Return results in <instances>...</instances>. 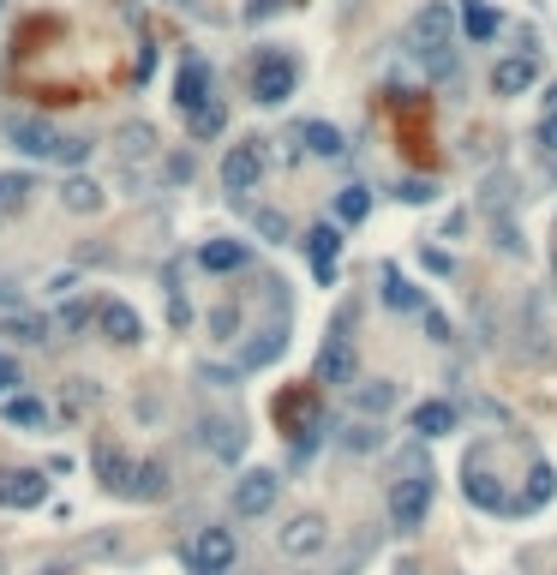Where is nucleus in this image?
<instances>
[{"mask_svg":"<svg viewBox=\"0 0 557 575\" xmlns=\"http://www.w3.org/2000/svg\"><path fill=\"white\" fill-rule=\"evenodd\" d=\"M252 222H258V234H264V240H276V246L288 240V216H282V210H270V204H264V210H252Z\"/></svg>","mask_w":557,"mask_h":575,"instance_id":"nucleus-36","label":"nucleus"},{"mask_svg":"<svg viewBox=\"0 0 557 575\" xmlns=\"http://www.w3.org/2000/svg\"><path fill=\"white\" fill-rule=\"evenodd\" d=\"M264 181V145L258 138H240V145H228L222 157V186L228 192H258Z\"/></svg>","mask_w":557,"mask_h":575,"instance_id":"nucleus-9","label":"nucleus"},{"mask_svg":"<svg viewBox=\"0 0 557 575\" xmlns=\"http://www.w3.org/2000/svg\"><path fill=\"white\" fill-rule=\"evenodd\" d=\"M96 324H103V336L114 342V348H138V342H144V324H138V312L126 300H103Z\"/></svg>","mask_w":557,"mask_h":575,"instance_id":"nucleus-16","label":"nucleus"},{"mask_svg":"<svg viewBox=\"0 0 557 575\" xmlns=\"http://www.w3.org/2000/svg\"><path fill=\"white\" fill-rule=\"evenodd\" d=\"M282 7H288V0H246V19H252V24H264V19H276Z\"/></svg>","mask_w":557,"mask_h":575,"instance_id":"nucleus-41","label":"nucleus"},{"mask_svg":"<svg viewBox=\"0 0 557 575\" xmlns=\"http://www.w3.org/2000/svg\"><path fill=\"white\" fill-rule=\"evenodd\" d=\"M7 138H12V150H24V157H55V162H67V169L91 162V138H67L48 120H36V114H12Z\"/></svg>","mask_w":557,"mask_h":575,"instance_id":"nucleus-1","label":"nucleus"},{"mask_svg":"<svg viewBox=\"0 0 557 575\" xmlns=\"http://www.w3.org/2000/svg\"><path fill=\"white\" fill-rule=\"evenodd\" d=\"M341 450H348V456L384 450V426H378V419H360V426H348V432H341Z\"/></svg>","mask_w":557,"mask_h":575,"instance_id":"nucleus-30","label":"nucleus"},{"mask_svg":"<svg viewBox=\"0 0 557 575\" xmlns=\"http://www.w3.org/2000/svg\"><path fill=\"white\" fill-rule=\"evenodd\" d=\"M348 330H353V312H336L330 336H324V348H318V366H312V383H360V378H353L360 354H353Z\"/></svg>","mask_w":557,"mask_h":575,"instance_id":"nucleus-5","label":"nucleus"},{"mask_svg":"<svg viewBox=\"0 0 557 575\" xmlns=\"http://www.w3.org/2000/svg\"><path fill=\"white\" fill-rule=\"evenodd\" d=\"M498 12L486 7V0H462V31H467V43H491L498 36Z\"/></svg>","mask_w":557,"mask_h":575,"instance_id":"nucleus-24","label":"nucleus"},{"mask_svg":"<svg viewBox=\"0 0 557 575\" xmlns=\"http://www.w3.org/2000/svg\"><path fill=\"white\" fill-rule=\"evenodd\" d=\"M450 36H455V0H426V7L402 24V48H408V55H426V60L444 55Z\"/></svg>","mask_w":557,"mask_h":575,"instance_id":"nucleus-3","label":"nucleus"},{"mask_svg":"<svg viewBox=\"0 0 557 575\" xmlns=\"http://www.w3.org/2000/svg\"><path fill=\"white\" fill-rule=\"evenodd\" d=\"M365 216H372V186H360V181L341 186V192H336V222H353V228H360Z\"/></svg>","mask_w":557,"mask_h":575,"instance_id":"nucleus-26","label":"nucleus"},{"mask_svg":"<svg viewBox=\"0 0 557 575\" xmlns=\"http://www.w3.org/2000/svg\"><path fill=\"white\" fill-rule=\"evenodd\" d=\"M91 312H103V306H91V300L60 306V330H67V336H72V330H84V324H91Z\"/></svg>","mask_w":557,"mask_h":575,"instance_id":"nucleus-37","label":"nucleus"},{"mask_svg":"<svg viewBox=\"0 0 557 575\" xmlns=\"http://www.w3.org/2000/svg\"><path fill=\"white\" fill-rule=\"evenodd\" d=\"M60 204H67L72 216H96V210H103V204H108V192L96 186L91 174H72V181L60 186Z\"/></svg>","mask_w":557,"mask_h":575,"instance_id":"nucleus-19","label":"nucleus"},{"mask_svg":"<svg viewBox=\"0 0 557 575\" xmlns=\"http://www.w3.org/2000/svg\"><path fill=\"white\" fill-rule=\"evenodd\" d=\"M539 157L557 169V114H539Z\"/></svg>","mask_w":557,"mask_h":575,"instance_id":"nucleus-39","label":"nucleus"},{"mask_svg":"<svg viewBox=\"0 0 557 575\" xmlns=\"http://www.w3.org/2000/svg\"><path fill=\"white\" fill-rule=\"evenodd\" d=\"M300 84V67L288 48H258V60H252V96L264 102V108H282L288 96H294Z\"/></svg>","mask_w":557,"mask_h":575,"instance_id":"nucleus-4","label":"nucleus"},{"mask_svg":"<svg viewBox=\"0 0 557 575\" xmlns=\"http://www.w3.org/2000/svg\"><path fill=\"white\" fill-rule=\"evenodd\" d=\"M396 575H420V570H414V564H402V570H396Z\"/></svg>","mask_w":557,"mask_h":575,"instance_id":"nucleus-47","label":"nucleus"},{"mask_svg":"<svg viewBox=\"0 0 557 575\" xmlns=\"http://www.w3.org/2000/svg\"><path fill=\"white\" fill-rule=\"evenodd\" d=\"M7 426H19V432H43V426H48V407L36 402V395H7Z\"/></svg>","mask_w":557,"mask_h":575,"instance_id":"nucleus-27","label":"nucleus"},{"mask_svg":"<svg viewBox=\"0 0 557 575\" xmlns=\"http://www.w3.org/2000/svg\"><path fill=\"white\" fill-rule=\"evenodd\" d=\"M534 79H539L534 55H503L498 67H491V91H498V96H522V91H534Z\"/></svg>","mask_w":557,"mask_h":575,"instance_id":"nucleus-17","label":"nucleus"},{"mask_svg":"<svg viewBox=\"0 0 557 575\" xmlns=\"http://www.w3.org/2000/svg\"><path fill=\"white\" fill-rule=\"evenodd\" d=\"M43 288H48V294H72V288H79V271H55Z\"/></svg>","mask_w":557,"mask_h":575,"instance_id":"nucleus-43","label":"nucleus"},{"mask_svg":"<svg viewBox=\"0 0 557 575\" xmlns=\"http://www.w3.org/2000/svg\"><path fill=\"white\" fill-rule=\"evenodd\" d=\"M491 234L503 240V252H510V258H527V240H522V228H515V216H491Z\"/></svg>","mask_w":557,"mask_h":575,"instance_id":"nucleus-34","label":"nucleus"},{"mask_svg":"<svg viewBox=\"0 0 557 575\" xmlns=\"http://www.w3.org/2000/svg\"><path fill=\"white\" fill-rule=\"evenodd\" d=\"M552 497H557V474H552V462H534V468H527V492L515 497V516H527V509L552 504Z\"/></svg>","mask_w":557,"mask_h":575,"instance_id":"nucleus-22","label":"nucleus"},{"mask_svg":"<svg viewBox=\"0 0 557 575\" xmlns=\"http://www.w3.org/2000/svg\"><path fill=\"white\" fill-rule=\"evenodd\" d=\"M0 336L24 342V348H31V342H48V336H43V324H36V318H24V312H12L7 324H0Z\"/></svg>","mask_w":557,"mask_h":575,"instance_id":"nucleus-35","label":"nucleus"},{"mask_svg":"<svg viewBox=\"0 0 557 575\" xmlns=\"http://www.w3.org/2000/svg\"><path fill=\"white\" fill-rule=\"evenodd\" d=\"M198 438H205V450L217 456V462H240L246 456V426H240L234 414H217V419H198Z\"/></svg>","mask_w":557,"mask_h":575,"instance_id":"nucleus-11","label":"nucleus"},{"mask_svg":"<svg viewBox=\"0 0 557 575\" xmlns=\"http://www.w3.org/2000/svg\"><path fill=\"white\" fill-rule=\"evenodd\" d=\"M205 102H217V72H210V60L186 55L181 72H174V108H181V114H198Z\"/></svg>","mask_w":557,"mask_h":575,"instance_id":"nucleus-7","label":"nucleus"},{"mask_svg":"<svg viewBox=\"0 0 557 575\" xmlns=\"http://www.w3.org/2000/svg\"><path fill=\"white\" fill-rule=\"evenodd\" d=\"M324 545H330V521H324L318 509H306V516H294L282 528V552L288 557H318Z\"/></svg>","mask_w":557,"mask_h":575,"instance_id":"nucleus-12","label":"nucleus"},{"mask_svg":"<svg viewBox=\"0 0 557 575\" xmlns=\"http://www.w3.org/2000/svg\"><path fill=\"white\" fill-rule=\"evenodd\" d=\"M240 330V300H217L210 306V342H234Z\"/></svg>","mask_w":557,"mask_h":575,"instance_id":"nucleus-33","label":"nucleus"},{"mask_svg":"<svg viewBox=\"0 0 557 575\" xmlns=\"http://www.w3.org/2000/svg\"><path fill=\"white\" fill-rule=\"evenodd\" d=\"M455 407L450 402H420L414 407V419H408V432H420V438H444V432H455Z\"/></svg>","mask_w":557,"mask_h":575,"instance_id":"nucleus-21","label":"nucleus"},{"mask_svg":"<svg viewBox=\"0 0 557 575\" xmlns=\"http://www.w3.org/2000/svg\"><path fill=\"white\" fill-rule=\"evenodd\" d=\"M282 354H288V318H276V324H264L258 336L240 348V366H246V372H264V366H276Z\"/></svg>","mask_w":557,"mask_h":575,"instance_id":"nucleus-14","label":"nucleus"},{"mask_svg":"<svg viewBox=\"0 0 557 575\" xmlns=\"http://www.w3.org/2000/svg\"><path fill=\"white\" fill-rule=\"evenodd\" d=\"M396 198H402V204H432V198H438V186L414 174V181H402V192H396Z\"/></svg>","mask_w":557,"mask_h":575,"instance_id":"nucleus-38","label":"nucleus"},{"mask_svg":"<svg viewBox=\"0 0 557 575\" xmlns=\"http://www.w3.org/2000/svg\"><path fill=\"white\" fill-rule=\"evenodd\" d=\"M420 318H426V336H432V342H450V336H455V330H450V318H444V312H432V306H426Z\"/></svg>","mask_w":557,"mask_h":575,"instance_id":"nucleus-40","label":"nucleus"},{"mask_svg":"<svg viewBox=\"0 0 557 575\" xmlns=\"http://www.w3.org/2000/svg\"><path fill=\"white\" fill-rule=\"evenodd\" d=\"M0 7H7V0H0Z\"/></svg>","mask_w":557,"mask_h":575,"instance_id":"nucleus-48","label":"nucleus"},{"mask_svg":"<svg viewBox=\"0 0 557 575\" xmlns=\"http://www.w3.org/2000/svg\"><path fill=\"white\" fill-rule=\"evenodd\" d=\"M384 306H390V312H426V294L414 288L396 264H384Z\"/></svg>","mask_w":557,"mask_h":575,"instance_id":"nucleus-20","label":"nucleus"},{"mask_svg":"<svg viewBox=\"0 0 557 575\" xmlns=\"http://www.w3.org/2000/svg\"><path fill=\"white\" fill-rule=\"evenodd\" d=\"M300 145H306L312 157H341V150H348L330 120H306V126H300Z\"/></svg>","mask_w":557,"mask_h":575,"instance_id":"nucleus-28","label":"nucleus"},{"mask_svg":"<svg viewBox=\"0 0 557 575\" xmlns=\"http://www.w3.org/2000/svg\"><path fill=\"white\" fill-rule=\"evenodd\" d=\"M432 497H438V474L432 468H414L408 480L390 485V528L396 533H420L426 516H432Z\"/></svg>","mask_w":557,"mask_h":575,"instance_id":"nucleus-2","label":"nucleus"},{"mask_svg":"<svg viewBox=\"0 0 557 575\" xmlns=\"http://www.w3.org/2000/svg\"><path fill=\"white\" fill-rule=\"evenodd\" d=\"M31 192H36V181L24 169H12V174H0V216H19L24 204H31Z\"/></svg>","mask_w":557,"mask_h":575,"instance_id":"nucleus-29","label":"nucleus"},{"mask_svg":"<svg viewBox=\"0 0 557 575\" xmlns=\"http://www.w3.org/2000/svg\"><path fill=\"white\" fill-rule=\"evenodd\" d=\"M12 383H24V378H19V360H7V354H0V395H7Z\"/></svg>","mask_w":557,"mask_h":575,"instance_id":"nucleus-45","label":"nucleus"},{"mask_svg":"<svg viewBox=\"0 0 557 575\" xmlns=\"http://www.w3.org/2000/svg\"><path fill=\"white\" fill-rule=\"evenodd\" d=\"M96 468H103V485L108 492H120V497H126V485H132V474H138V462H126L120 450H103L96 456Z\"/></svg>","mask_w":557,"mask_h":575,"instance_id":"nucleus-31","label":"nucleus"},{"mask_svg":"<svg viewBox=\"0 0 557 575\" xmlns=\"http://www.w3.org/2000/svg\"><path fill=\"white\" fill-rule=\"evenodd\" d=\"M222 126H228V108H222V102H205L198 114H186V133H193V138H217Z\"/></svg>","mask_w":557,"mask_h":575,"instance_id":"nucleus-32","label":"nucleus"},{"mask_svg":"<svg viewBox=\"0 0 557 575\" xmlns=\"http://www.w3.org/2000/svg\"><path fill=\"white\" fill-rule=\"evenodd\" d=\"M162 492H169V468H162V462H138V474H132V485H126V497H132V504H156Z\"/></svg>","mask_w":557,"mask_h":575,"instance_id":"nucleus-23","label":"nucleus"},{"mask_svg":"<svg viewBox=\"0 0 557 575\" xmlns=\"http://www.w3.org/2000/svg\"><path fill=\"white\" fill-rule=\"evenodd\" d=\"M234 528H222V521H210V528H198V540L186 545V570L193 575H234Z\"/></svg>","mask_w":557,"mask_h":575,"instance_id":"nucleus-6","label":"nucleus"},{"mask_svg":"<svg viewBox=\"0 0 557 575\" xmlns=\"http://www.w3.org/2000/svg\"><path fill=\"white\" fill-rule=\"evenodd\" d=\"M36 504H48L43 468H0V509H36Z\"/></svg>","mask_w":557,"mask_h":575,"instance_id":"nucleus-10","label":"nucleus"},{"mask_svg":"<svg viewBox=\"0 0 557 575\" xmlns=\"http://www.w3.org/2000/svg\"><path fill=\"white\" fill-rule=\"evenodd\" d=\"M462 228H467V210H450V216H444V228H438V240H455Z\"/></svg>","mask_w":557,"mask_h":575,"instance_id":"nucleus-44","label":"nucleus"},{"mask_svg":"<svg viewBox=\"0 0 557 575\" xmlns=\"http://www.w3.org/2000/svg\"><path fill=\"white\" fill-rule=\"evenodd\" d=\"M114 150H120L126 162H138V157H150V150H156V133H150L144 120H126L120 133H114Z\"/></svg>","mask_w":557,"mask_h":575,"instance_id":"nucleus-25","label":"nucleus"},{"mask_svg":"<svg viewBox=\"0 0 557 575\" xmlns=\"http://www.w3.org/2000/svg\"><path fill=\"white\" fill-rule=\"evenodd\" d=\"M276 497H282V474H270V468H252V474H240L234 485V516H270Z\"/></svg>","mask_w":557,"mask_h":575,"instance_id":"nucleus-8","label":"nucleus"},{"mask_svg":"<svg viewBox=\"0 0 557 575\" xmlns=\"http://www.w3.org/2000/svg\"><path fill=\"white\" fill-rule=\"evenodd\" d=\"M336 252H341V228H336V222L306 228V258H312V276H318V288L336 283Z\"/></svg>","mask_w":557,"mask_h":575,"instance_id":"nucleus-13","label":"nucleus"},{"mask_svg":"<svg viewBox=\"0 0 557 575\" xmlns=\"http://www.w3.org/2000/svg\"><path fill=\"white\" fill-rule=\"evenodd\" d=\"M353 390V414L360 419H384L390 407L402 402V383L396 378H360V383H348Z\"/></svg>","mask_w":557,"mask_h":575,"instance_id":"nucleus-15","label":"nucleus"},{"mask_svg":"<svg viewBox=\"0 0 557 575\" xmlns=\"http://www.w3.org/2000/svg\"><path fill=\"white\" fill-rule=\"evenodd\" d=\"M252 252H246V240H228V234H217V240H205L198 246V264H205L210 276H228V271H240Z\"/></svg>","mask_w":557,"mask_h":575,"instance_id":"nucleus-18","label":"nucleus"},{"mask_svg":"<svg viewBox=\"0 0 557 575\" xmlns=\"http://www.w3.org/2000/svg\"><path fill=\"white\" fill-rule=\"evenodd\" d=\"M546 114H557V84H546Z\"/></svg>","mask_w":557,"mask_h":575,"instance_id":"nucleus-46","label":"nucleus"},{"mask_svg":"<svg viewBox=\"0 0 557 575\" xmlns=\"http://www.w3.org/2000/svg\"><path fill=\"white\" fill-rule=\"evenodd\" d=\"M169 324H174V330H186V324H193V312H186L181 288H169Z\"/></svg>","mask_w":557,"mask_h":575,"instance_id":"nucleus-42","label":"nucleus"}]
</instances>
